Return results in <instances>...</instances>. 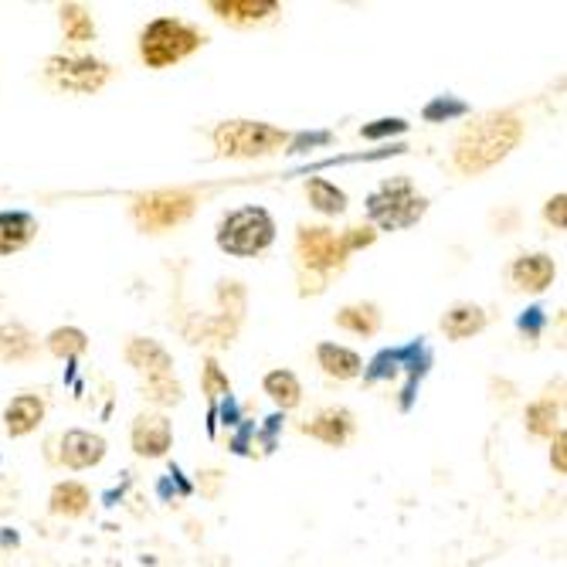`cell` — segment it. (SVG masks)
<instances>
[{
  "label": "cell",
  "mask_w": 567,
  "mask_h": 567,
  "mask_svg": "<svg viewBox=\"0 0 567 567\" xmlns=\"http://www.w3.org/2000/svg\"><path fill=\"white\" fill-rule=\"evenodd\" d=\"M524 126L513 113H493L476 120L473 126L462 130L455 140V167L462 174H483L493 164H499L506 153L520 143Z\"/></svg>",
  "instance_id": "obj_1"
},
{
  "label": "cell",
  "mask_w": 567,
  "mask_h": 567,
  "mask_svg": "<svg viewBox=\"0 0 567 567\" xmlns=\"http://www.w3.org/2000/svg\"><path fill=\"white\" fill-rule=\"evenodd\" d=\"M204 44V34L177 18H157L140 34V55L150 69H167L184 62L190 51Z\"/></svg>",
  "instance_id": "obj_2"
},
{
  "label": "cell",
  "mask_w": 567,
  "mask_h": 567,
  "mask_svg": "<svg viewBox=\"0 0 567 567\" xmlns=\"http://www.w3.org/2000/svg\"><path fill=\"white\" fill-rule=\"evenodd\" d=\"M289 143L286 130H276L269 123H251V120H231L215 130V146L221 157H266L272 150H282Z\"/></svg>",
  "instance_id": "obj_3"
},
{
  "label": "cell",
  "mask_w": 567,
  "mask_h": 567,
  "mask_svg": "<svg viewBox=\"0 0 567 567\" xmlns=\"http://www.w3.org/2000/svg\"><path fill=\"white\" fill-rule=\"evenodd\" d=\"M272 238H276V221L262 208H241V212L228 215L218 231V245L228 255H241V259L266 251L272 245Z\"/></svg>",
  "instance_id": "obj_4"
},
{
  "label": "cell",
  "mask_w": 567,
  "mask_h": 567,
  "mask_svg": "<svg viewBox=\"0 0 567 567\" xmlns=\"http://www.w3.org/2000/svg\"><path fill=\"white\" fill-rule=\"evenodd\" d=\"M371 218L381 225V228H404V225H415L422 215H425V197H419L411 190L408 181H394V184H384L371 204H368Z\"/></svg>",
  "instance_id": "obj_5"
},
{
  "label": "cell",
  "mask_w": 567,
  "mask_h": 567,
  "mask_svg": "<svg viewBox=\"0 0 567 567\" xmlns=\"http://www.w3.org/2000/svg\"><path fill=\"white\" fill-rule=\"evenodd\" d=\"M194 212V197L187 190H157V194H146L136 200V221L143 231H164L181 225L187 215Z\"/></svg>",
  "instance_id": "obj_6"
},
{
  "label": "cell",
  "mask_w": 567,
  "mask_h": 567,
  "mask_svg": "<svg viewBox=\"0 0 567 567\" xmlns=\"http://www.w3.org/2000/svg\"><path fill=\"white\" fill-rule=\"evenodd\" d=\"M48 79L69 92H95L106 85L110 65L99 59H48Z\"/></svg>",
  "instance_id": "obj_7"
},
{
  "label": "cell",
  "mask_w": 567,
  "mask_h": 567,
  "mask_svg": "<svg viewBox=\"0 0 567 567\" xmlns=\"http://www.w3.org/2000/svg\"><path fill=\"white\" fill-rule=\"evenodd\" d=\"M299 259L309 269H340L347 259L343 238H337L330 228H302L299 231Z\"/></svg>",
  "instance_id": "obj_8"
},
{
  "label": "cell",
  "mask_w": 567,
  "mask_h": 567,
  "mask_svg": "<svg viewBox=\"0 0 567 567\" xmlns=\"http://www.w3.org/2000/svg\"><path fill=\"white\" fill-rule=\"evenodd\" d=\"M126 360H130V364H133L140 374H146V381L174 378V374H171L174 360H171V353H167L157 340H130Z\"/></svg>",
  "instance_id": "obj_9"
},
{
  "label": "cell",
  "mask_w": 567,
  "mask_h": 567,
  "mask_svg": "<svg viewBox=\"0 0 567 567\" xmlns=\"http://www.w3.org/2000/svg\"><path fill=\"white\" fill-rule=\"evenodd\" d=\"M133 449L143 458H157L171 449V422L164 415H140L133 425Z\"/></svg>",
  "instance_id": "obj_10"
},
{
  "label": "cell",
  "mask_w": 567,
  "mask_h": 567,
  "mask_svg": "<svg viewBox=\"0 0 567 567\" xmlns=\"http://www.w3.org/2000/svg\"><path fill=\"white\" fill-rule=\"evenodd\" d=\"M102 455H106V442L92 432H69L62 439V462L72 470H89L102 462Z\"/></svg>",
  "instance_id": "obj_11"
},
{
  "label": "cell",
  "mask_w": 567,
  "mask_h": 567,
  "mask_svg": "<svg viewBox=\"0 0 567 567\" xmlns=\"http://www.w3.org/2000/svg\"><path fill=\"white\" fill-rule=\"evenodd\" d=\"M554 262L547 259V255H524V259L513 262L509 269V279L517 282L520 289L527 292H544L550 282H554Z\"/></svg>",
  "instance_id": "obj_12"
},
{
  "label": "cell",
  "mask_w": 567,
  "mask_h": 567,
  "mask_svg": "<svg viewBox=\"0 0 567 567\" xmlns=\"http://www.w3.org/2000/svg\"><path fill=\"white\" fill-rule=\"evenodd\" d=\"M212 11L231 24H259V21L272 18L279 11V4H272V0H215Z\"/></svg>",
  "instance_id": "obj_13"
},
{
  "label": "cell",
  "mask_w": 567,
  "mask_h": 567,
  "mask_svg": "<svg viewBox=\"0 0 567 567\" xmlns=\"http://www.w3.org/2000/svg\"><path fill=\"white\" fill-rule=\"evenodd\" d=\"M483 327H486V313H483L480 306H473V302H458V306H452L449 313L442 317V330L452 340H466V337L480 333Z\"/></svg>",
  "instance_id": "obj_14"
},
{
  "label": "cell",
  "mask_w": 567,
  "mask_h": 567,
  "mask_svg": "<svg viewBox=\"0 0 567 567\" xmlns=\"http://www.w3.org/2000/svg\"><path fill=\"white\" fill-rule=\"evenodd\" d=\"M4 419H8V432H11V435H28V432H34L38 422L44 419V404H41V398H34V394H21V398H14V401L8 404Z\"/></svg>",
  "instance_id": "obj_15"
},
{
  "label": "cell",
  "mask_w": 567,
  "mask_h": 567,
  "mask_svg": "<svg viewBox=\"0 0 567 567\" xmlns=\"http://www.w3.org/2000/svg\"><path fill=\"white\" fill-rule=\"evenodd\" d=\"M350 429H353V422H350V415L340 408H330V411H323V415H317L313 422H309L302 432L306 435H313V439H320V442H327V445H343L347 442V435H350Z\"/></svg>",
  "instance_id": "obj_16"
},
{
  "label": "cell",
  "mask_w": 567,
  "mask_h": 567,
  "mask_svg": "<svg viewBox=\"0 0 567 567\" xmlns=\"http://www.w3.org/2000/svg\"><path fill=\"white\" fill-rule=\"evenodd\" d=\"M317 357H320V368L330 374V378H337V381H350V378H357L360 374V357L353 353V350H347V347H337V343H320V350H317Z\"/></svg>",
  "instance_id": "obj_17"
},
{
  "label": "cell",
  "mask_w": 567,
  "mask_h": 567,
  "mask_svg": "<svg viewBox=\"0 0 567 567\" xmlns=\"http://www.w3.org/2000/svg\"><path fill=\"white\" fill-rule=\"evenodd\" d=\"M38 225L28 215H0V255H14L34 238Z\"/></svg>",
  "instance_id": "obj_18"
},
{
  "label": "cell",
  "mask_w": 567,
  "mask_h": 567,
  "mask_svg": "<svg viewBox=\"0 0 567 567\" xmlns=\"http://www.w3.org/2000/svg\"><path fill=\"white\" fill-rule=\"evenodd\" d=\"M89 489L82 483H62L51 493V513H59V517H79V513L89 509Z\"/></svg>",
  "instance_id": "obj_19"
},
{
  "label": "cell",
  "mask_w": 567,
  "mask_h": 567,
  "mask_svg": "<svg viewBox=\"0 0 567 567\" xmlns=\"http://www.w3.org/2000/svg\"><path fill=\"white\" fill-rule=\"evenodd\" d=\"M306 194H309V204H313L317 212H323V215H340L343 208H347V194L343 190H337L330 181H309L306 184Z\"/></svg>",
  "instance_id": "obj_20"
},
{
  "label": "cell",
  "mask_w": 567,
  "mask_h": 567,
  "mask_svg": "<svg viewBox=\"0 0 567 567\" xmlns=\"http://www.w3.org/2000/svg\"><path fill=\"white\" fill-rule=\"evenodd\" d=\"M59 14H62L65 38H69L72 44H85V41H92V38H95V21H92V14H89L85 8H79V4H65Z\"/></svg>",
  "instance_id": "obj_21"
},
{
  "label": "cell",
  "mask_w": 567,
  "mask_h": 567,
  "mask_svg": "<svg viewBox=\"0 0 567 567\" xmlns=\"http://www.w3.org/2000/svg\"><path fill=\"white\" fill-rule=\"evenodd\" d=\"M337 323L343 330H353V333H374L381 327V313L371 306V302H360V306H347L337 313Z\"/></svg>",
  "instance_id": "obj_22"
},
{
  "label": "cell",
  "mask_w": 567,
  "mask_h": 567,
  "mask_svg": "<svg viewBox=\"0 0 567 567\" xmlns=\"http://www.w3.org/2000/svg\"><path fill=\"white\" fill-rule=\"evenodd\" d=\"M34 337L21 327V323H8L0 327V353H4V360H24L34 353Z\"/></svg>",
  "instance_id": "obj_23"
},
{
  "label": "cell",
  "mask_w": 567,
  "mask_h": 567,
  "mask_svg": "<svg viewBox=\"0 0 567 567\" xmlns=\"http://www.w3.org/2000/svg\"><path fill=\"white\" fill-rule=\"evenodd\" d=\"M266 394H269L276 404H282V408H296L299 398H302V388H299L296 374H289V371H272V374L266 378Z\"/></svg>",
  "instance_id": "obj_24"
},
{
  "label": "cell",
  "mask_w": 567,
  "mask_h": 567,
  "mask_svg": "<svg viewBox=\"0 0 567 567\" xmlns=\"http://www.w3.org/2000/svg\"><path fill=\"white\" fill-rule=\"evenodd\" d=\"M85 347H89V340H85V333L75 330V327L55 330V333L48 337V350L55 353V357H79V353H85Z\"/></svg>",
  "instance_id": "obj_25"
},
{
  "label": "cell",
  "mask_w": 567,
  "mask_h": 567,
  "mask_svg": "<svg viewBox=\"0 0 567 567\" xmlns=\"http://www.w3.org/2000/svg\"><path fill=\"white\" fill-rule=\"evenodd\" d=\"M554 422H557V408L550 401H537L527 408V429L534 435H554Z\"/></svg>",
  "instance_id": "obj_26"
},
{
  "label": "cell",
  "mask_w": 567,
  "mask_h": 567,
  "mask_svg": "<svg viewBox=\"0 0 567 567\" xmlns=\"http://www.w3.org/2000/svg\"><path fill=\"white\" fill-rule=\"evenodd\" d=\"M146 398L161 401V404H177L181 401V384L174 378H161V381H146Z\"/></svg>",
  "instance_id": "obj_27"
},
{
  "label": "cell",
  "mask_w": 567,
  "mask_h": 567,
  "mask_svg": "<svg viewBox=\"0 0 567 567\" xmlns=\"http://www.w3.org/2000/svg\"><path fill=\"white\" fill-rule=\"evenodd\" d=\"M228 378L218 371V364L215 360H208V364H204V391H208L212 398H218V394H228Z\"/></svg>",
  "instance_id": "obj_28"
},
{
  "label": "cell",
  "mask_w": 567,
  "mask_h": 567,
  "mask_svg": "<svg viewBox=\"0 0 567 567\" xmlns=\"http://www.w3.org/2000/svg\"><path fill=\"white\" fill-rule=\"evenodd\" d=\"M564 204H567V197H564V194H557L554 200H547V221H554L557 228H564V225H567V208H564Z\"/></svg>",
  "instance_id": "obj_29"
},
{
  "label": "cell",
  "mask_w": 567,
  "mask_h": 567,
  "mask_svg": "<svg viewBox=\"0 0 567 567\" xmlns=\"http://www.w3.org/2000/svg\"><path fill=\"white\" fill-rule=\"evenodd\" d=\"M374 241V231L371 228H350V235H343V248H360V245H371Z\"/></svg>",
  "instance_id": "obj_30"
},
{
  "label": "cell",
  "mask_w": 567,
  "mask_h": 567,
  "mask_svg": "<svg viewBox=\"0 0 567 567\" xmlns=\"http://www.w3.org/2000/svg\"><path fill=\"white\" fill-rule=\"evenodd\" d=\"M564 432H557L554 435V452H550V458H554V466H557V473H567V455H564Z\"/></svg>",
  "instance_id": "obj_31"
},
{
  "label": "cell",
  "mask_w": 567,
  "mask_h": 567,
  "mask_svg": "<svg viewBox=\"0 0 567 567\" xmlns=\"http://www.w3.org/2000/svg\"><path fill=\"white\" fill-rule=\"evenodd\" d=\"M388 130L398 133V130H404V123H401V120H391V126H368L364 136H381V133H388Z\"/></svg>",
  "instance_id": "obj_32"
}]
</instances>
